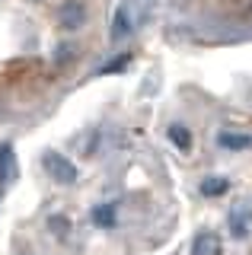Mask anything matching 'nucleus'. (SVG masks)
Instances as JSON below:
<instances>
[{"label": "nucleus", "mask_w": 252, "mask_h": 255, "mask_svg": "<svg viewBox=\"0 0 252 255\" xmlns=\"http://www.w3.org/2000/svg\"><path fill=\"white\" fill-rule=\"evenodd\" d=\"M131 32H134V19H131V6H118L115 16H112V38L118 42V38H128Z\"/></svg>", "instance_id": "7ed1b4c3"}, {"label": "nucleus", "mask_w": 252, "mask_h": 255, "mask_svg": "<svg viewBox=\"0 0 252 255\" xmlns=\"http://www.w3.org/2000/svg\"><path fill=\"white\" fill-rule=\"evenodd\" d=\"M48 230H51L58 239H67V233H70V220L61 217V214H54V217H48Z\"/></svg>", "instance_id": "0eeeda50"}, {"label": "nucleus", "mask_w": 252, "mask_h": 255, "mask_svg": "<svg viewBox=\"0 0 252 255\" xmlns=\"http://www.w3.org/2000/svg\"><path fill=\"white\" fill-rule=\"evenodd\" d=\"M86 22V3L83 0H64L58 6V26L64 32H77Z\"/></svg>", "instance_id": "f03ea898"}, {"label": "nucleus", "mask_w": 252, "mask_h": 255, "mask_svg": "<svg viewBox=\"0 0 252 255\" xmlns=\"http://www.w3.org/2000/svg\"><path fill=\"white\" fill-rule=\"evenodd\" d=\"M230 227H233V236H246L249 220H243V214H233V217H230Z\"/></svg>", "instance_id": "f8f14e48"}, {"label": "nucleus", "mask_w": 252, "mask_h": 255, "mask_svg": "<svg viewBox=\"0 0 252 255\" xmlns=\"http://www.w3.org/2000/svg\"><path fill=\"white\" fill-rule=\"evenodd\" d=\"M217 140H220V147H227V150H243V147H249V143H252L249 134H233V131L217 134Z\"/></svg>", "instance_id": "423d86ee"}, {"label": "nucleus", "mask_w": 252, "mask_h": 255, "mask_svg": "<svg viewBox=\"0 0 252 255\" xmlns=\"http://www.w3.org/2000/svg\"><path fill=\"white\" fill-rule=\"evenodd\" d=\"M32 3H38V0H32Z\"/></svg>", "instance_id": "2eb2a0df"}, {"label": "nucleus", "mask_w": 252, "mask_h": 255, "mask_svg": "<svg viewBox=\"0 0 252 255\" xmlns=\"http://www.w3.org/2000/svg\"><path fill=\"white\" fill-rule=\"evenodd\" d=\"M249 13H252V0H249Z\"/></svg>", "instance_id": "4468645a"}, {"label": "nucleus", "mask_w": 252, "mask_h": 255, "mask_svg": "<svg viewBox=\"0 0 252 255\" xmlns=\"http://www.w3.org/2000/svg\"><path fill=\"white\" fill-rule=\"evenodd\" d=\"M93 220H96L99 227H112V223H115V207H112V204L96 207V211H93Z\"/></svg>", "instance_id": "6e6552de"}, {"label": "nucleus", "mask_w": 252, "mask_h": 255, "mask_svg": "<svg viewBox=\"0 0 252 255\" xmlns=\"http://www.w3.org/2000/svg\"><path fill=\"white\" fill-rule=\"evenodd\" d=\"M224 252V243H220L217 233H198L192 243V255H220Z\"/></svg>", "instance_id": "20e7f679"}, {"label": "nucleus", "mask_w": 252, "mask_h": 255, "mask_svg": "<svg viewBox=\"0 0 252 255\" xmlns=\"http://www.w3.org/2000/svg\"><path fill=\"white\" fill-rule=\"evenodd\" d=\"M201 191H204L208 198L224 195V191H227V179H204V182H201Z\"/></svg>", "instance_id": "9d476101"}, {"label": "nucleus", "mask_w": 252, "mask_h": 255, "mask_svg": "<svg viewBox=\"0 0 252 255\" xmlns=\"http://www.w3.org/2000/svg\"><path fill=\"white\" fill-rule=\"evenodd\" d=\"M128 61H131V54H118L115 61H109L106 67H102V74H115V70H125V67H128Z\"/></svg>", "instance_id": "9b49d317"}, {"label": "nucleus", "mask_w": 252, "mask_h": 255, "mask_svg": "<svg viewBox=\"0 0 252 255\" xmlns=\"http://www.w3.org/2000/svg\"><path fill=\"white\" fill-rule=\"evenodd\" d=\"M13 179V147L10 143H0V185Z\"/></svg>", "instance_id": "39448f33"}, {"label": "nucleus", "mask_w": 252, "mask_h": 255, "mask_svg": "<svg viewBox=\"0 0 252 255\" xmlns=\"http://www.w3.org/2000/svg\"><path fill=\"white\" fill-rule=\"evenodd\" d=\"M70 54H74V48H70V45H61L58 51H54V61H58V64H67Z\"/></svg>", "instance_id": "ddd939ff"}, {"label": "nucleus", "mask_w": 252, "mask_h": 255, "mask_svg": "<svg viewBox=\"0 0 252 255\" xmlns=\"http://www.w3.org/2000/svg\"><path fill=\"white\" fill-rule=\"evenodd\" d=\"M45 169H48V175L58 185H70V182H77V166L70 163L67 156H61V153H45Z\"/></svg>", "instance_id": "f257e3e1"}, {"label": "nucleus", "mask_w": 252, "mask_h": 255, "mask_svg": "<svg viewBox=\"0 0 252 255\" xmlns=\"http://www.w3.org/2000/svg\"><path fill=\"white\" fill-rule=\"evenodd\" d=\"M169 140L176 143L179 150H188V143H192V137H188V131H185L182 125H172V128H169Z\"/></svg>", "instance_id": "1a4fd4ad"}]
</instances>
